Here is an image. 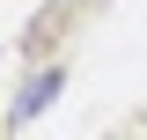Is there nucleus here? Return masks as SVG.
Wrapping results in <instances>:
<instances>
[]
</instances>
